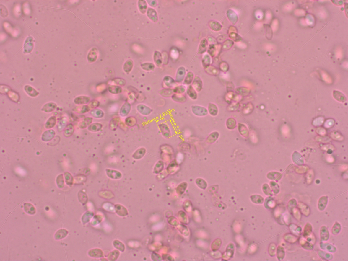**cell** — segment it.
<instances>
[{
    "label": "cell",
    "mask_w": 348,
    "mask_h": 261,
    "mask_svg": "<svg viewBox=\"0 0 348 261\" xmlns=\"http://www.w3.org/2000/svg\"><path fill=\"white\" fill-rule=\"evenodd\" d=\"M164 168V163L162 160L157 161L154 167L153 172L155 174H158L163 171Z\"/></svg>",
    "instance_id": "obj_14"
},
{
    "label": "cell",
    "mask_w": 348,
    "mask_h": 261,
    "mask_svg": "<svg viewBox=\"0 0 348 261\" xmlns=\"http://www.w3.org/2000/svg\"><path fill=\"white\" fill-rule=\"evenodd\" d=\"M126 125L129 127H133L136 125L137 120L136 118L133 116H130L126 119Z\"/></svg>",
    "instance_id": "obj_24"
},
{
    "label": "cell",
    "mask_w": 348,
    "mask_h": 261,
    "mask_svg": "<svg viewBox=\"0 0 348 261\" xmlns=\"http://www.w3.org/2000/svg\"><path fill=\"white\" fill-rule=\"evenodd\" d=\"M92 120L93 118L91 117H87L81 121L79 126L81 129H85L91 124Z\"/></svg>",
    "instance_id": "obj_16"
},
{
    "label": "cell",
    "mask_w": 348,
    "mask_h": 261,
    "mask_svg": "<svg viewBox=\"0 0 348 261\" xmlns=\"http://www.w3.org/2000/svg\"><path fill=\"white\" fill-rule=\"evenodd\" d=\"M187 186V184L186 182H184L180 184L177 188L178 193L179 194H182L186 190Z\"/></svg>",
    "instance_id": "obj_30"
},
{
    "label": "cell",
    "mask_w": 348,
    "mask_h": 261,
    "mask_svg": "<svg viewBox=\"0 0 348 261\" xmlns=\"http://www.w3.org/2000/svg\"><path fill=\"white\" fill-rule=\"evenodd\" d=\"M108 91L110 93L114 94H120L123 91L122 88L116 85H110L108 88Z\"/></svg>",
    "instance_id": "obj_21"
},
{
    "label": "cell",
    "mask_w": 348,
    "mask_h": 261,
    "mask_svg": "<svg viewBox=\"0 0 348 261\" xmlns=\"http://www.w3.org/2000/svg\"><path fill=\"white\" fill-rule=\"evenodd\" d=\"M142 68L146 71H152L155 68V66L152 63H145L141 65Z\"/></svg>",
    "instance_id": "obj_27"
},
{
    "label": "cell",
    "mask_w": 348,
    "mask_h": 261,
    "mask_svg": "<svg viewBox=\"0 0 348 261\" xmlns=\"http://www.w3.org/2000/svg\"><path fill=\"white\" fill-rule=\"evenodd\" d=\"M103 127V125L101 124L100 123H94L91 124L88 127V130L89 131L92 132H97L100 131L102 129Z\"/></svg>",
    "instance_id": "obj_19"
},
{
    "label": "cell",
    "mask_w": 348,
    "mask_h": 261,
    "mask_svg": "<svg viewBox=\"0 0 348 261\" xmlns=\"http://www.w3.org/2000/svg\"><path fill=\"white\" fill-rule=\"evenodd\" d=\"M91 114L94 118H102L104 115V113L102 110L98 109L92 110L91 112Z\"/></svg>",
    "instance_id": "obj_25"
},
{
    "label": "cell",
    "mask_w": 348,
    "mask_h": 261,
    "mask_svg": "<svg viewBox=\"0 0 348 261\" xmlns=\"http://www.w3.org/2000/svg\"><path fill=\"white\" fill-rule=\"evenodd\" d=\"M113 81L114 83L116 85H121V86H123L126 84V82L125 80L121 78H117L113 80Z\"/></svg>",
    "instance_id": "obj_36"
},
{
    "label": "cell",
    "mask_w": 348,
    "mask_h": 261,
    "mask_svg": "<svg viewBox=\"0 0 348 261\" xmlns=\"http://www.w3.org/2000/svg\"><path fill=\"white\" fill-rule=\"evenodd\" d=\"M159 94L162 97L166 98H170L174 94L173 89L164 88L160 91Z\"/></svg>",
    "instance_id": "obj_13"
},
{
    "label": "cell",
    "mask_w": 348,
    "mask_h": 261,
    "mask_svg": "<svg viewBox=\"0 0 348 261\" xmlns=\"http://www.w3.org/2000/svg\"><path fill=\"white\" fill-rule=\"evenodd\" d=\"M91 98L89 96H79L74 100V102L78 105H85L89 103Z\"/></svg>",
    "instance_id": "obj_11"
},
{
    "label": "cell",
    "mask_w": 348,
    "mask_h": 261,
    "mask_svg": "<svg viewBox=\"0 0 348 261\" xmlns=\"http://www.w3.org/2000/svg\"><path fill=\"white\" fill-rule=\"evenodd\" d=\"M100 105V102L98 100H93L90 102L88 106L91 109H95L97 107L99 106Z\"/></svg>",
    "instance_id": "obj_35"
},
{
    "label": "cell",
    "mask_w": 348,
    "mask_h": 261,
    "mask_svg": "<svg viewBox=\"0 0 348 261\" xmlns=\"http://www.w3.org/2000/svg\"><path fill=\"white\" fill-rule=\"evenodd\" d=\"M146 150L144 147L139 148L135 151L132 155L133 158L138 160L143 158L146 154Z\"/></svg>",
    "instance_id": "obj_10"
},
{
    "label": "cell",
    "mask_w": 348,
    "mask_h": 261,
    "mask_svg": "<svg viewBox=\"0 0 348 261\" xmlns=\"http://www.w3.org/2000/svg\"><path fill=\"white\" fill-rule=\"evenodd\" d=\"M106 173L107 176L112 179H119L121 178L122 176L121 173L117 170L107 169L106 170Z\"/></svg>",
    "instance_id": "obj_5"
},
{
    "label": "cell",
    "mask_w": 348,
    "mask_h": 261,
    "mask_svg": "<svg viewBox=\"0 0 348 261\" xmlns=\"http://www.w3.org/2000/svg\"><path fill=\"white\" fill-rule=\"evenodd\" d=\"M154 61L157 66H161L163 62L161 54L159 51H155L154 55Z\"/></svg>",
    "instance_id": "obj_18"
},
{
    "label": "cell",
    "mask_w": 348,
    "mask_h": 261,
    "mask_svg": "<svg viewBox=\"0 0 348 261\" xmlns=\"http://www.w3.org/2000/svg\"><path fill=\"white\" fill-rule=\"evenodd\" d=\"M192 112L197 116H204L207 114V110L205 107L201 106L193 105L191 107Z\"/></svg>",
    "instance_id": "obj_1"
},
{
    "label": "cell",
    "mask_w": 348,
    "mask_h": 261,
    "mask_svg": "<svg viewBox=\"0 0 348 261\" xmlns=\"http://www.w3.org/2000/svg\"><path fill=\"white\" fill-rule=\"evenodd\" d=\"M159 128L162 136L165 138H168L171 136L170 130L166 124L162 123L159 125Z\"/></svg>",
    "instance_id": "obj_4"
},
{
    "label": "cell",
    "mask_w": 348,
    "mask_h": 261,
    "mask_svg": "<svg viewBox=\"0 0 348 261\" xmlns=\"http://www.w3.org/2000/svg\"><path fill=\"white\" fill-rule=\"evenodd\" d=\"M194 75L192 72L189 71L186 74L183 82V84L185 85H191L194 78Z\"/></svg>",
    "instance_id": "obj_17"
},
{
    "label": "cell",
    "mask_w": 348,
    "mask_h": 261,
    "mask_svg": "<svg viewBox=\"0 0 348 261\" xmlns=\"http://www.w3.org/2000/svg\"><path fill=\"white\" fill-rule=\"evenodd\" d=\"M186 93L187 96L192 100H195L198 98L197 92L194 89L191 85H189L186 88Z\"/></svg>",
    "instance_id": "obj_8"
},
{
    "label": "cell",
    "mask_w": 348,
    "mask_h": 261,
    "mask_svg": "<svg viewBox=\"0 0 348 261\" xmlns=\"http://www.w3.org/2000/svg\"><path fill=\"white\" fill-rule=\"evenodd\" d=\"M131 109V105L130 103L128 102H126L121 108L120 111V115L122 117L127 116L129 113Z\"/></svg>",
    "instance_id": "obj_9"
},
{
    "label": "cell",
    "mask_w": 348,
    "mask_h": 261,
    "mask_svg": "<svg viewBox=\"0 0 348 261\" xmlns=\"http://www.w3.org/2000/svg\"><path fill=\"white\" fill-rule=\"evenodd\" d=\"M147 15L148 17L153 22H157L158 21V16L156 11L153 9L149 8L148 9Z\"/></svg>",
    "instance_id": "obj_15"
},
{
    "label": "cell",
    "mask_w": 348,
    "mask_h": 261,
    "mask_svg": "<svg viewBox=\"0 0 348 261\" xmlns=\"http://www.w3.org/2000/svg\"><path fill=\"white\" fill-rule=\"evenodd\" d=\"M24 209L27 213L29 214L33 215L35 213V207L31 204L26 203L24 204Z\"/></svg>",
    "instance_id": "obj_26"
},
{
    "label": "cell",
    "mask_w": 348,
    "mask_h": 261,
    "mask_svg": "<svg viewBox=\"0 0 348 261\" xmlns=\"http://www.w3.org/2000/svg\"><path fill=\"white\" fill-rule=\"evenodd\" d=\"M67 234V231L64 229H61L56 232L55 235L56 239H60L64 238L66 236Z\"/></svg>",
    "instance_id": "obj_31"
},
{
    "label": "cell",
    "mask_w": 348,
    "mask_h": 261,
    "mask_svg": "<svg viewBox=\"0 0 348 261\" xmlns=\"http://www.w3.org/2000/svg\"><path fill=\"white\" fill-rule=\"evenodd\" d=\"M78 112L80 114H84L89 112L91 109L88 105L80 106L78 107Z\"/></svg>",
    "instance_id": "obj_34"
},
{
    "label": "cell",
    "mask_w": 348,
    "mask_h": 261,
    "mask_svg": "<svg viewBox=\"0 0 348 261\" xmlns=\"http://www.w3.org/2000/svg\"><path fill=\"white\" fill-rule=\"evenodd\" d=\"M171 98L174 102L179 103L186 102L187 98L186 96L183 94H174Z\"/></svg>",
    "instance_id": "obj_12"
},
{
    "label": "cell",
    "mask_w": 348,
    "mask_h": 261,
    "mask_svg": "<svg viewBox=\"0 0 348 261\" xmlns=\"http://www.w3.org/2000/svg\"><path fill=\"white\" fill-rule=\"evenodd\" d=\"M138 4L140 11L143 14L145 13L147 8V5L146 1H139Z\"/></svg>",
    "instance_id": "obj_29"
},
{
    "label": "cell",
    "mask_w": 348,
    "mask_h": 261,
    "mask_svg": "<svg viewBox=\"0 0 348 261\" xmlns=\"http://www.w3.org/2000/svg\"><path fill=\"white\" fill-rule=\"evenodd\" d=\"M191 84L192 86L197 92H199L202 90L203 87L202 81L199 76H195Z\"/></svg>",
    "instance_id": "obj_6"
},
{
    "label": "cell",
    "mask_w": 348,
    "mask_h": 261,
    "mask_svg": "<svg viewBox=\"0 0 348 261\" xmlns=\"http://www.w3.org/2000/svg\"><path fill=\"white\" fill-rule=\"evenodd\" d=\"M207 47V42L205 39L203 40L201 42L199 48V53H202L206 50Z\"/></svg>",
    "instance_id": "obj_33"
},
{
    "label": "cell",
    "mask_w": 348,
    "mask_h": 261,
    "mask_svg": "<svg viewBox=\"0 0 348 261\" xmlns=\"http://www.w3.org/2000/svg\"><path fill=\"white\" fill-rule=\"evenodd\" d=\"M196 183L197 185L201 188L205 189L206 187V183L204 180L198 178L196 180Z\"/></svg>",
    "instance_id": "obj_32"
},
{
    "label": "cell",
    "mask_w": 348,
    "mask_h": 261,
    "mask_svg": "<svg viewBox=\"0 0 348 261\" xmlns=\"http://www.w3.org/2000/svg\"><path fill=\"white\" fill-rule=\"evenodd\" d=\"M133 66V63L132 60H128L126 61L123 66V70L126 73H129L131 71Z\"/></svg>",
    "instance_id": "obj_28"
},
{
    "label": "cell",
    "mask_w": 348,
    "mask_h": 261,
    "mask_svg": "<svg viewBox=\"0 0 348 261\" xmlns=\"http://www.w3.org/2000/svg\"><path fill=\"white\" fill-rule=\"evenodd\" d=\"M178 165L175 161L171 162L167 167L166 170L169 174H173L177 170Z\"/></svg>",
    "instance_id": "obj_20"
},
{
    "label": "cell",
    "mask_w": 348,
    "mask_h": 261,
    "mask_svg": "<svg viewBox=\"0 0 348 261\" xmlns=\"http://www.w3.org/2000/svg\"><path fill=\"white\" fill-rule=\"evenodd\" d=\"M186 88L183 84L177 85L173 89L174 94H184L186 92Z\"/></svg>",
    "instance_id": "obj_23"
},
{
    "label": "cell",
    "mask_w": 348,
    "mask_h": 261,
    "mask_svg": "<svg viewBox=\"0 0 348 261\" xmlns=\"http://www.w3.org/2000/svg\"><path fill=\"white\" fill-rule=\"evenodd\" d=\"M137 109L139 113L143 115H149L152 111V110L150 107L143 104L138 105Z\"/></svg>",
    "instance_id": "obj_7"
},
{
    "label": "cell",
    "mask_w": 348,
    "mask_h": 261,
    "mask_svg": "<svg viewBox=\"0 0 348 261\" xmlns=\"http://www.w3.org/2000/svg\"><path fill=\"white\" fill-rule=\"evenodd\" d=\"M120 121V118H115L112 119L110 123V129L113 131L116 130L117 128L118 127Z\"/></svg>",
    "instance_id": "obj_22"
},
{
    "label": "cell",
    "mask_w": 348,
    "mask_h": 261,
    "mask_svg": "<svg viewBox=\"0 0 348 261\" xmlns=\"http://www.w3.org/2000/svg\"><path fill=\"white\" fill-rule=\"evenodd\" d=\"M163 85L164 88L173 89L177 85V83L175 80L170 76H166L163 80Z\"/></svg>",
    "instance_id": "obj_2"
},
{
    "label": "cell",
    "mask_w": 348,
    "mask_h": 261,
    "mask_svg": "<svg viewBox=\"0 0 348 261\" xmlns=\"http://www.w3.org/2000/svg\"><path fill=\"white\" fill-rule=\"evenodd\" d=\"M186 76V71L183 67H180L178 68L176 74L175 81L177 83H181L184 79Z\"/></svg>",
    "instance_id": "obj_3"
}]
</instances>
